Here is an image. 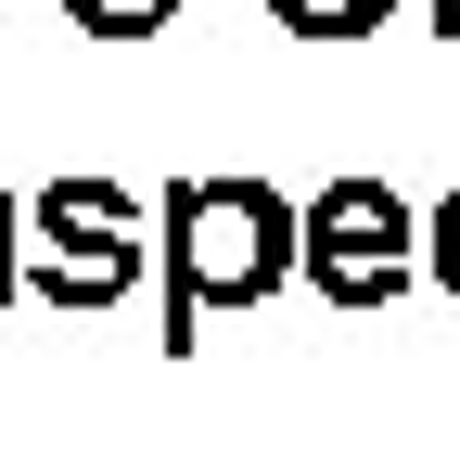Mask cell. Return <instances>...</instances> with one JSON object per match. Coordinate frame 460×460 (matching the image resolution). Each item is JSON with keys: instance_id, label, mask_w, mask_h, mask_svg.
Listing matches in <instances>:
<instances>
[{"instance_id": "4", "label": "cell", "mask_w": 460, "mask_h": 460, "mask_svg": "<svg viewBox=\"0 0 460 460\" xmlns=\"http://www.w3.org/2000/svg\"><path fill=\"white\" fill-rule=\"evenodd\" d=\"M422 269L460 295V192H447V205H435V230H422Z\"/></svg>"}, {"instance_id": "3", "label": "cell", "mask_w": 460, "mask_h": 460, "mask_svg": "<svg viewBox=\"0 0 460 460\" xmlns=\"http://www.w3.org/2000/svg\"><path fill=\"white\" fill-rule=\"evenodd\" d=\"M281 26L295 39H358V26H384V0H281Z\"/></svg>"}, {"instance_id": "2", "label": "cell", "mask_w": 460, "mask_h": 460, "mask_svg": "<svg viewBox=\"0 0 460 460\" xmlns=\"http://www.w3.org/2000/svg\"><path fill=\"white\" fill-rule=\"evenodd\" d=\"M295 269L332 307H384L396 281L422 269V230H410V205H396L384 180H332L320 205H295Z\"/></svg>"}, {"instance_id": "1", "label": "cell", "mask_w": 460, "mask_h": 460, "mask_svg": "<svg viewBox=\"0 0 460 460\" xmlns=\"http://www.w3.org/2000/svg\"><path fill=\"white\" fill-rule=\"evenodd\" d=\"M295 281V205L256 180H180L166 192V345H192L205 295H269Z\"/></svg>"}]
</instances>
